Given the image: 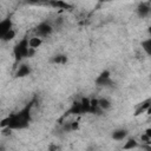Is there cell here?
Masks as SVG:
<instances>
[{"label":"cell","instance_id":"12","mask_svg":"<svg viewBox=\"0 0 151 151\" xmlns=\"http://www.w3.org/2000/svg\"><path fill=\"white\" fill-rule=\"evenodd\" d=\"M70 112H71V113H77V114L85 112V110H84V106H83L81 101H80V103H74V104H73V106L71 107Z\"/></svg>","mask_w":151,"mask_h":151},{"label":"cell","instance_id":"13","mask_svg":"<svg viewBox=\"0 0 151 151\" xmlns=\"http://www.w3.org/2000/svg\"><path fill=\"white\" fill-rule=\"evenodd\" d=\"M99 107H100L101 110H109V109L111 107V103H110V100L106 99V98H101V99H99Z\"/></svg>","mask_w":151,"mask_h":151},{"label":"cell","instance_id":"8","mask_svg":"<svg viewBox=\"0 0 151 151\" xmlns=\"http://www.w3.org/2000/svg\"><path fill=\"white\" fill-rule=\"evenodd\" d=\"M29 72H31L29 66H28V65H26V64H22V65H20V66H19V68H18V71H17L15 76L21 78V77H26V76H28V74H29Z\"/></svg>","mask_w":151,"mask_h":151},{"label":"cell","instance_id":"5","mask_svg":"<svg viewBox=\"0 0 151 151\" xmlns=\"http://www.w3.org/2000/svg\"><path fill=\"white\" fill-rule=\"evenodd\" d=\"M96 83L98 85H107L111 83V79H110V72L109 71H104L99 74V77L96 79Z\"/></svg>","mask_w":151,"mask_h":151},{"label":"cell","instance_id":"10","mask_svg":"<svg viewBox=\"0 0 151 151\" xmlns=\"http://www.w3.org/2000/svg\"><path fill=\"white\" fill-rule=\"evenodd\" d=\"M50 5H51L52 7L61 8V9H66V8H70V7H71L67 2H65V1H63V0H50Z\"/></svg>","mask_w":151,"mask_h":151},{"label":"cell","instance_id":"20","mask_svg":"<svg viewBox=\"0 0 151 151\" xmlns=\"http://www.w3.org/2000/svg\"><path fill=\"white\" fill-rule=\"evenodd\" d=\"M100 1H109V0H100Z\"/></svg>","mask_w":151,"mask_h":151},{"label":"cell","instance_id":"3","mask_svg":"<svg viewBox=\"0 0 151 151\" xmlns=\"http://www.w3.org/2000/svg\"><path fill=\"white\" fill-rule=\"evenodd\" d=\"M52 31H53V28H52V26H51L48 22H41V24H39V25L37 26V28H35L37 35H38V37H41V38L50 35V34L52 33Z\"/></svg>","mask_w":151,"mask_h":151},{"label":"cell","instance_id":"1","mask_svg":"<svg viewBox=\"0 0 151 151\" xmlns=\"http://www.w3.org/2000/svg\"><path fill=\"white\" fill-rule=\"evenodd\" d=\"M28 122H29V109L26 107L21 112L2 119L1 127L8 126L12 130L13 129H24V127H26L28 125Z\"/></svg>","mask_w":151,"mask_h":151},{"label":"cell","instance_id":"17","mask_svg":"<svg viewBox=\"0 0 151 151\" xmlns=\"http://www.w3.org/2000/svg\"><path fill=\"white\" fill-rule=\"evenodd\" d=\"M78 126H79V124H78V122H73V123H71V126H70V130H77V129H78Z\"/></svg>","mask_w":151,"mask_h":151},{"label":"cell","instance_id":"14","mask_svg":"<svg viewBox=\"0 0 151 151\" xmlns=\"http://www.w3.org/2000/svg\"><path fill=\"white\" fill-rule=\"evenodd\" d=\"M14 37H15V31H14V29H11V31L7 32L4 37H1V40H4V41H9V40H12Z\"/></svg>","mask_w":151,"mask_h":151},{"label":"cell","instance_id":"11","mask_svg":"<svg viewBox=\"0 0 151 151\" xmlns=\"http://www.w3.org/2000/svg\"><path fill=\"white\" fill-rule=\"evenodd\" d=\"M142 48L144 50V52H145L147 55L151 57V38H150V37H149L147 39H145V40L142 41Z\"/></svg>","mask_w":151,"mask_h":151},{"label":"cell","instance_id":"21","mask_svg":"<svg viewBox=\"0 0 151 151\" xmlns=\"http://www.w3.org/2000/svg\"><path fill=\"white\" fill-rule=\"evenodd\" d=\"M149 2H151V0H149Z\"/></svg>","mask_w":151,"mask_h":151},{"label":"cell","instance_id":"18","mask_svg":"<svg viewBox=\"0 0 151 151\" xmlns=\"http://www.w3.org/2000/svg\"><path fill=\"white\" fill-rule=\"evenodd\" d=\"M144 133H145V134L151 139V127H147V129L145 130V132H144Z\"/></svg>","mask_w":151,"mask_h":151},{"label":"cell","instance_id":"9","mask_svg":"<svg viewBox=\"0 0 151 151\" xmlns=\"http://www.w3.org/2000/svg\"><path fill=\"white\" fill-rule=\"evenodd\" d=\"M126 136H127V131L124 129H118V130L113 131V133H112V138L116 140H123L126 138Z\"/></svg>","mask_w":151,"mask_h":151},{"label":"cell","instance_id":"15","mask_svg":"<svg viewBox=\"0 0 151 151\" xmlns=\"http://www.w3.org/2000/svg\"><path fill=\"white\" fill-rule=\"evenodd\" d=\"M66 57L65 55H61V54H59V55H55V57H53V59H52V63H54V64H64V63H66Z\"/></svg>","mask_w":151,"mask_h":151},{"label":"cell","instance_id":"4","mask_svg":"<svg viewBox=\"0 0 151 151\" xmlns=\"http://www.w3.org/2000/svg\"><path fill=\"white\" fill-rule=\"evenodd\" d=\"M11 29H13V22H12V20L9 18L4 19V20L0 21V38L4 37Z\"/></svg>","mask_w":151,"mask_h":151},{"label":"cell","instance_id":"16","mask_svg":"<svg viewBox=\"0 0 151 151\" xmlns=\"http://www.w3.org/2000/svg\"><path fill=\"white\" fill-rule=\"evenodd\" d=\"M137 146V142L134 140V139H129L126 143H125V145L123 146L124 149H133V147H136Z\"/></svg>","mask_w":151,"mask_h":151},{"label":"cell","instance_id":"7","mask_svg":"<svg viewBox=\"0 0 151 151\" xmlns=\"http://www.w3.org/2000/svg\"><path fill=\"white\" fill-rule=\"evenodd\" d=\"M28 44H29V47L33 48V50H37L38 47L41 46L42 44V38L41 37H38V35H34L32 38L28 39Z\"/></svg>","mask_w":151,"mask_h":151},{"label":"cell","instance_id":"2","mask_svg":"<svg viewBox=\"0 0 151 151\" xmlns=\"http://www.w3.org/2000/svg\"><path fill=\"white\" fill-rule=\"evenodd\" d=\"M33 53H34V50L29 47L28 38L27 37L22 38L13 48V54H14L17 60H22L24 58L31 57Z\"/></svg>","mask_w":151,"mask_h":151},{"label":"cell","instance_id":"6","mask_svg":"<svg viewBox=\"0 0 151 151\" xmlns=\"http://www.w3.org/2000/svg\"><path fill=\"white\" fill-rule=\"evenodd\" d=\"M150 12H151V8H150V6H149L147 4H140V5L137 7V13H138V15L142 17V18L147 17V15L150 14Z\"/></svg>","mask_w":151,"mask_h":151},{"label":"cell","instance_id":"19","mask_svg":"<svg viewBox=\"0 0 151 151\" xmlns=\"http://www.w3.org/2000/svg\"><path fill=\"white\" fill-rule=\"evenodd\" d=\"M147 32H149V34H150V38H151V26L147 28Z\"/></svg>","mask_w":151,"mask_h":151}]
</instances>
